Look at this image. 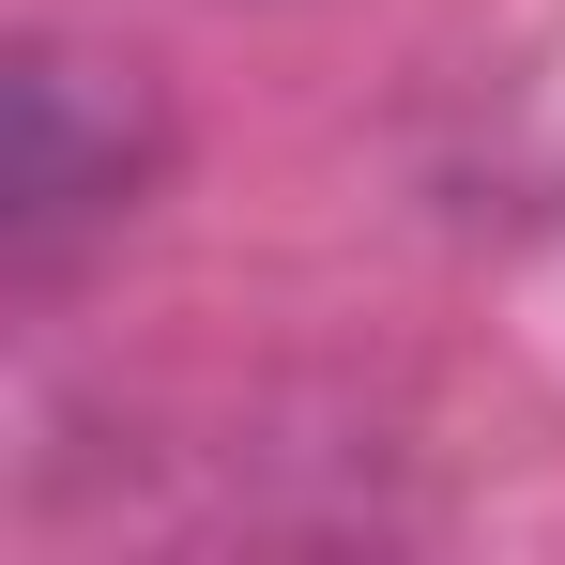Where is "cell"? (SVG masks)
Wrapping results in <instances>:
<instances>
[{
	"mask_svg": "<svg viewBox=\"0 0 565 565\" xmlns=\"http://www.w3.org/2000/svg\"><path fill=\"white\" fill-rule=\"evenodd\" d=\"M153 169H169L153 77L107 62V46L31 31L15 46V93H0V260H15V290H46L93 230H122L153 199Z\"/></svg>",
	"mask_w": 565,
	"mask_h": 565,
	"instance_id": "obj_1",
	"label": "cell"
}]
</instances>
